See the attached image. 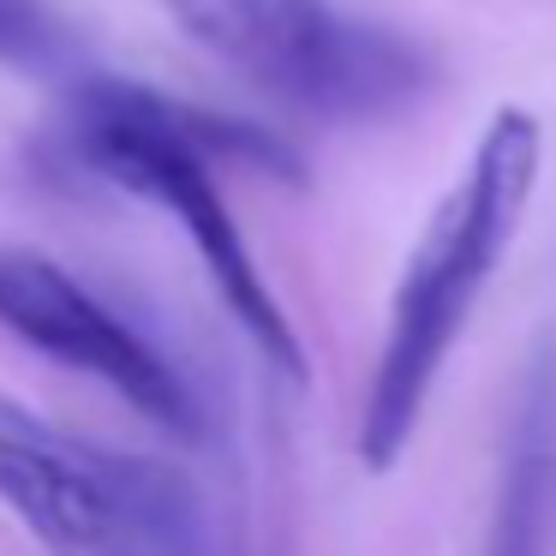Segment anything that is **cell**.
<instances>
[{
    "label": "cell",
    "mask_w": 556,
    "mask_h": 556,
    "mask_svg": "<svg viewBox=\"0 0 556 556\" xmlns=\"http://www.w3.org/2000/svg\"><path fill=\"white\" fill-rule=\"evenodd\" d=\"M73 150L102 180H114L126 192L168 210L186 228V240L198 245L222 305L233 312V324L288 377H305L300 336H293L288 312L276 305L269 281L257 276L252 245H245L233 210L222 204L216 180H210V156H240L252 168L293 174V156L276 132H257L245 121H222V114H204V109H186V102H168L144 85L90 78L73 102Z\"/></svg>",
    "instance_id": "1"
},
{
    "label": "cell",
    "mask_w": 556,
    "mask_h": 556,
    "mask_svg": "<svg viewBox=\"0 0 556 556\" xmlns=\"http://www.w3.org/2000/svg\"><path fill=\"white\" fill-rule=\"evenodd\" d=\"M539 121L527 109H496L484 126L479 150L467 162V180L448 192L437 222L425 228L407 276L389 305V336L377 377L365 389V419H359V460L371 472H389L401 448L413 443V425L425 413L437 371L455 348L479 288L503 264L520 216H527L532 180H539Z\"/></svg>",
    "instance_id": "2"
},
{
    "label": "cell",
    "mask_w": 556,
    "mask_h": 556,
    "mask_svg": "<svg viewBox=\"0 0 556 556\" xmlns=\"http://www.w3.org/2000/svg\"><path fill=\"white\" fill-rule=\"evenodd\" d=\"M168 18L233 78L317 121H383L425 97L419 42L336 0H162Z\"/></svg>",
    "instance_id": "3"
},
{
    "label": "cell",
    "mask_w": 556,
    "mask_h": 556,
    "mask_svg": "<svg viewBox=\"0 0 556 556\" xmlns=\"http://www.w3.org/2000/svg\"><path fill=\"white\" fill-rule=\"evenodd\" d=\"M556 544V353H539L508 425L484 556H551Z\"/></svg>",
    "instance_id": "6"
},
{
    "label": "cell",
    "mask_w": 556,
    "mask_h": 556,
    "mask_svg": "<svg viewBox=\"0 0 556 556\" xmlns=\"http://www.w3.org/2000/svg\"><path fill=\"white\" fill-rule=\"evenodd\" d=\"M78 61L73 30L49 0H0V66L18 73H66Z\"/></svg>",
    "instance_id": "7"
},
{
    "label": "cell",
    "mask_w": 556,
    "mask_h": 556,
    "mask_svg": "<svg viewBox=\"0 0 556 556\" xmlns=\"http://www.w3.org/2000/svg\"><path fill=\"white\" fill-rule=\"evenodd\" d=\"M0 329H13L25 348H37L42 359L66 365V371L109 383L126 407H138L180 443L204 437V407H198L192 383L49 257L0 252Z\"/></svg>",
    "instance_id": "5"
},
{
    "label": "cell",
    "mask_w": 556,
    "mask_h": 556,
    "mask_svg": "<svg viewBox=\"0 0 556 556\" xmlns=\"http://www.w3.org/2000/svg\"><path fill=\"white\" fill-rule=\"evenodd\" d=\"M0 503L49 556H210L192 479L0 401Z\"/></svg>",
    "instance_id": "4"
}]
</instances>
